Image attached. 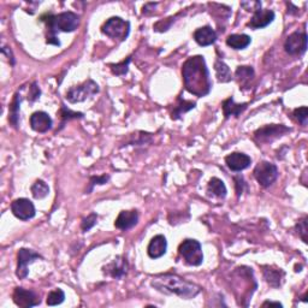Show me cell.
<instances>
[{"label": "cell", "mask_w": 308, "mask_h": 308, "mask_svg": "<svg viewBox=\"0 0 308 308\" xmlns=\"http://www.w3.org/2000/svg\"><path fill=\"white\" fill-rule=\"evenodd\" d=\"M182 75L184 87L190 94L203 98L211 92L212 81L203 56H194L187 59L182 67Z\"/></svg>", "instance_id": "1"}, {"label": "cell", "mask_w": 308, "mask_h": 308, "mask_svg": "<svg viewBox=\"0 0 308 308\" xmlns=\"http://www.w3.org/2000/svg\"><path fill=\"white\" fill-rule=\"evenodd\" d=\"M40 20L45 22L47 27L46 42L56 46L60 45V41L57 37L58 32L71 33L75 32L80 26V16L71 11L61 12L59 15L45 13L43 16H41Z\"/></svg>", "instance_id": "2"}, {"label": "cell", "mask_w": 308, "mask_h": 308, "mask_svg": "<svg viewBox=\"0 0 308 308\" xmlns=\"http://www.w3.org/2000/svg\"><path fill=\"white\" fill-rule=\"evenodd\" d=\"M152 285L159 292L166 294H174L186 300H190L201 292L196 284L188 282L176 275H162L152 280Z\"/></svg>", "instance_id": "3"}, {"label": "cell", "mask_w": 308, "mask_h": 308, "mask_svg": "<svg viewBox=\"0 0 308 308\" xmlns=\"http://www.w3.org/2000/svg\"><path fill=\"white\" fill-rule=\"evenodd\" d=\"M179 251L188 265L199 266L204 261L203 248H201L200 242L196 241V239H184L182 244L180 245Z\"/></svg>", "instance_id": "4"}, {"label": "cell", "mask_w": 308, "mask_h": 308, "mask_svg": "<svg viewBox=\"0 0 308 308\" xmlns=\"http://www.w3.org/2000/svg\"><path fill=\"white\" fill-rule=\"evenodd\" d=\"M101 32L111 39L124 41L129 36L130 23L121 17H111L104 23Z\"/></svg>", "instance_id": "5"}, {"label": "cell", "mask_w": 308, "mask_h": 308, "mask_svg": "<svg viewBox=\"0 0 308 308\" xmlns=\"http://www.w3.org/2000/svg\"><path fill=\"white\" fill-rule=\"evenodd\" d=\"M98 92L99 85L93 80H87L80 85L71 87L67 93V99L71 104H76V102L87 100L88 98L93 97Z\"/></svg>", "instance_id": "6"}, {"label": "cell", "mask_w": 308, "mask_h": 308, "mask_svg": "<svg viewBox=\"0 0 308 308\" xmlns=\"http://www.w3.org/2000/svg\"><path fill=\"white\" fill-rule=\"evenodd\" d=\"M254 177L258 183L263 188H268L275 183L278 177V169L275 164L270 162H261L255 166Z\"/></svg>", "instance_id": "7"}, {"label": "cell", "mask_w": 308, "mask_h": 308, "mask_svg": "<svg viewBox=\"0 0 308 308\" xmlns=\"http://www.w3.org/2000/svg\"><path fill=\"white\" fill-rule=\"evenodd\" d=\"M290 128L283 124H270L265 125L262 128H260L254 133L255 141L261 143L272 142L273 140L280 138V136L285 134V133L290 131Z\"/></svg>", "instance_id": "8"}, {"label": "cell", "mask_w": 308, "mask_h": 308, "mask_svg": "<svg viewBox=\"0 0 308 308\" xmlns=\"http://www.w3.org/2000/svg\"><path fill=\"white\" fill-rule=\"evenodd\" d=\"M284 49L292 56H300L307 50V34L304 32H295L287 37Z\"/></svg>", "instance_id": "9"}, {"label": "cell", "mask_w": 308, "mask_h": 308, "mask_svg": "<svg viewBox=\"0 0 308 308\" xmlns=\"http://www.w3.org/2000/svg\"><path fill=\"white\" fill-rule=\"evenodd\" d=\"M36 259H41V255L32 251V249H27V248L19 249L18 254H17L18 263H17V271H16V275L19 279L26 278V277L28 276V265L29 263H32L33 261H35Z\"/></svg>", "instance_id": "10"}, {"label": "cell", "mask_w": 308, "mask_h": 308, "mask_svg": "<svg viewBox=\"0 0 308 308\" xmlns=\"http://www.w3.org/2000/svg\"><path fill=\"white\" fill-rule=\"evenodd\" d=\"M11 211L15 217H17L20 221H29L35 215V207L34 204L29 199H16L11 204Z\"/></svg>", "instance_id": "11"}, {"label": "cell", "mask_w": 308, "mask_h": 308, "mask_svg": "<svg viewBox=\"0 0 308 308\" xmlns=\"http://www.w3.org/2000/svg\"><path fill=\"white\" fill-rule=\"evenodd\" d=\"M12 299L13 302H15L17 306L23 308L37 306V304H40L41 302L40 297L37 296L33 290H27L23 288H15L12 294Z\"/></svg>", "instance_id": "12"}, {"label": "cell", "mask_w": 308, "mask_h": 308, "mask_svg": "<svg viewBox=\"0 0 308 308\" xmlns=\"http://www.w3.org/2000/svg\"><path fill=\"white\" fill-rule=\"evenodd\" d=\"M52 118L43 111H36L30 116V126L37 133H46L52 129Z\"/></svg>", "instance_id": "13"}, {"label": "cell", "mask_w": 308, "mask_h": 308, "mask_svg": "<svg viewBox=\"0 0 308 308\" xmlns=\"http://www.w3.org/2000/svg\"><path fill=\"white\" fill-rule=\"evenodd\" d=\"M225 163L229 169L231 171H235V172H238V171H242L252 164V159L251 157L247 156L245 153H239V152H234L225 158Z\"/></svg>", "instance_id": "14"}, {"label": "cell", "mask_w": 308, "mask_h": 308, "mask_svg": "<svg viewBox=\"0 0 308 308\" xmlns=\"http://www.w3.org/2000/svg\"><path fill=\"white\" fill-rule=\"evenodd\" d=\"M273 19H275V12L272 10H259L253 15L247 26L252 29H261L272 23Z\"/></svg>", "instance_id": "15"}, {"label": "cell", "mask_w": 308, "mask_h": 308, "mask_svg": "<svg viewBox=\"0 0 308 308\" xmlns=\"http://www.w3.org/2000/svg\"><path fill=\"white\" fill-rule=\"evenodd\" d=\"M167 249V241L165 236L157 235L150 239L148 247H147V253H148L149 258L158 259L166 253Z\"/></svg>", "instance_id": "16"}, {"label": "cell", "mask_w": 308, "mask_h": 308, "mask_svg": "<svg viewBox=\"0 0 308 308\" xmlns=\"http://www.w3.org/2000/svg\"><path fill=\"white\" fill-rule=\"evenodd\" d=\"M139 221L138 211H122L116 219L115 225L116 228L121 229V230H128V229L135 227Z\"/></svg>", "instance_id": "17"}, {"label": "cell", "mask_w": 308, "mask_h": 308, "mask_svg": "<svg viewBox=\"0 0 308 308\" xmlns=\"http://www.w3.org/2000/svg\"><path fill=\"white\" fill-rule=\"evenodd\" d=\"M194 39L200 46H210L217 41V33L210 26L201 27L194 33Z\"/></svg>", "instance_id": "18"}, {"label": "cell", "mask_w": 308, "mask_h": 308, "mask_svg": "<svg viewBox=\"0 0 308 308\" xmlns=\"http://www.w3.org/2000/svg\"><path fill=\"white\" fill-rule=\"evenodd\" d=\"M105 272H107L109 276H112L114 278H122L123 276L126 275L128 272V261L124 258H116L111 263H108L107 266L104 269Z\"/></svg>", "instance_id": "19"}, {"label": "cell", "mask_w": 308, "mask_h": 308, "mask_svg": "<svg viewBox=\"0 0 308 308\" xmlns=\"http://www.w3.org/2000/svg\"><path fill=\"white\" fill-rule=\"evenodd\" d=\"M223 114L225 118H229L230 116H235V117H238L242 112L247 108V104H236L234 98H228L227 100L223 101Z\"/></svg>", "instance_id": "20"}, {"label": "cell", "mask_w": 308, "mask_h": 308, "mask_svg": "<svg viewBox=\"0 0 308 308\" xmlns=\"http://www.w3.org/2000/svg\"><path fill=\"white\" fill-rule=\"evenodd\" d=\"M251 36L246 34H232L227 39V45L234 50H245L246 47L251 45Z\"/></svg>", "instance_id": "21"}, {"label": "cell", "mask_w": 308, "mask_h": 308, "mask_svg": "<svg viewBox=\"0 0 308 308\" xmlns=\"http://www.w3.org/2000/svg\"><path fill=\"white\" fill-rule=\"evenodd\" d=\"M20 101H22V98H20V94H19V93H16V94H15V97H13V99H12L11 105H10L9 122L11 123V125L13 126V128H17V126H18Z\"/></svg>", "instance_id": "22"}, {"label": "cell", "mask_w": 308, "mask_h": 308, "mask_svg": "<svg viewBox=\"0 0 308 308\" xmlns=\"http://www.w3.org/2000/svg\"><path fill=\"white\" fill-rule=\"evenodd\" d=\"M207 190H208V193L213 194L214 196L222 197V199L227 196V193H228L227 187H225L223 181L217 179V177H213V179L208 182Z\"/></svg>", "instance_id": "23"}, {"label": "cell", "mask_w": 308, "mask_h": 308, "mask_svg": "<svg viewBox=\"0 0 308 308\" xmlns=\"http://www.w3.org/2000/svg\"><path fill=\"white\" fill-rule=\"evenodd\" d=\"M263 276H265L266 282L272 287H279L280 279L284 276L282 270H272L270 268H263Z\"/></svg>", "instance_id": "24"}, {"label": "cell", "mask_w": 308, "mask_h": 308, "mask_svg": "<svg viewBox=\"0 0 308 308\" xmlns=\"http://www.w3.org/2000/svg\"><path fill=\"white\" fill-rule=\"evenodd\" d=\"M195 105H196V104H195V102H193V101H188V100H183V99H180L179 104L174 106L172 115H171V118H172V119L181 118V116L186 114V112L195 108Z\"/></svg>", "instance_id": "25"}, {"label": "cell", "mask_w": 308, "mask_h": 308, "mask_svg": "<svg viewBox=\"0 0 308 308\" xmlns=\"http://www.w3.org/2000/svg\"><path fill=\"white\" fill-rule=\"evenodd\" d=\"M50 193V188L47 186V183L42 180H37L35 183L32 186V194L35 199H43Z\"/></svg>", "instance_id": "26"}, {"label": "cell", "mask_w": 308, "mask_h": 308, "mask_svg": "<svg viewBox=\"0 0 308 308\" xmlns=\"http://www.w3.org/2000/svg\"><path fill=\"white\" fill-rule=\"evenodd\" d=\"M215 73H217V77L219 82H229L231 81V71L229 69V67L224 61L217 60L214 64Z\"/></svg>", "instance_id": "27"}, {"label": "cell", "mask_w": 308, "mask_h": 308, "mask_svg": "<svg viewBox=\"0 0 308 308\" xmlns=\"http://www.w3.org/2000/svg\"><path fill=\"white\" fill-rule=\"evenodd\" d=\"M131 60V58L128 57L125 60H123L122 63L118 64H109V68H111V71L114 75H117V76H123L128 73L129 70V63Z\"/></svg>", "instance_id": "28"}, {"label": "cell", "mask_w": 308, "mask_h": 308, "mask_svg": "<svg viewBox=\"0 0 308 308\" xmlns=\"http://www.w3.org/2000/svg\"><path fill=\"white\" fill-rule=\"evenodd\" d=\"M65 299V294L61 289L52 290L49 295H47V304L49 306H57L60 304Z\"/></svg>", "instance_id": "29"}, {"label": "cell", "mask_w": 308, "mask_h": 308, "mask_svg": "<svg viewBox=\"0 0 308 308\" xmlns=\"http://www.w3.org/2000/svg\"><path fill=\"white\" fill-rule=\"evenodd\" d=\"M236 77L241 82H247L254 77V70L251 67H238L236 70Z\"/></svg>", "instance_id": "30"}, {"label": "cell", "mask_w": 308, "mask_h": 308, "mask_svg": "<svg viewBox=\"0 0 308 308\" xmlns=\"http://www.w3.org/2000/svg\"><path fill=\"white\" fill-rule=\"evenodd\" d=\"M97 222H98L97 213H91L90 215H87V218H84L83 221H82V224H81L82 230H83L84 232L90 231L91 229L93 228L95 224H97Z\"/></svg>", "instance_id": "31"}, {"label": "cell", "mask_w": 308, "mask_h": 308, "mask_svg": "<svg viewBox=\"0 0 308 308\" xmlns=\"http://www.w3.org/2000/svg\"><path fill=\"white\" fill-rule=\"evenodd\" d=\"M296 231L297 234H299V236L301 238H302V241L304 242V244H307L308 242V238H307V217H303L301 221H299V223L296 224Z\"/></svg>", "instance_id": "32"}, {"label": "cell", "mask_w": 308, "mask_h": 308, "mask_svg": "<svg viewBox=\"0 0 308 308\" xmlns=\"http://www.w3.org/2000/svg\"><path fill=\"white\" fill-rule=\"evenodd\" d=\"M294 116H295V118L301 123V124L306 125L307 119H308V108L306 107V106L295 108L294 109Z\"/></svg>", "instance_id": "33"}, {"label": "cell", "mask_w": 308, "mask_h": 308, "mask_svg": "<svg viewBox=\"0 0 308 308\" xmlns=\"http://www.w3.org/2000/svg\"><path fill=\"white\" fill-rule=\"evenodd\" d=\"M109 180V177L107 176V174H104V176H94V177H91V181H90V188H88L87 190V194H90L92 190H93L94 186H102V184L107 183V181Z\"/></svg>", "instance_id": "34"}, {"label": "cell", "mask_w": 308, "mask_h": 308, "mask_svg": "<svg viewBox=\"0 0 308 308\" xmlns=\"http://www.w3.org/2000/svg\"><path fill=\"white\" fill-rule=\"evenodd\" d=\"M241 6L247 11H252L255 13L259 10H261V2H255V0H251V2H242Z\"/></svg>", "instance_id": "35"}, {"label": "cell", "mask_w": 308, "mask_h": 308, "mask_svg": "<svg viewBox=\"0 0 308 308\" xmlns=\"http://www.w3.org/2000/svg\"><path fill=\"white\" fill-rule=\"evenodd\" d=\"M60 115H61V118H63L64 121H67V119L69 121V119H71V118H83V115L80 114V112H73L71 109L65 107V106L61 107Z\"/></svg>", "instance_id": "36"}, {"label": "cell", "mask_w": 308, "mask_h": 308, "mask_svg": "<svg viewBox=\"0 0 308 308\" xmlns=\"http://www.w3.org/2000/svg\"><path fill=\"white\" fill-rule=\"evenodd\" d=\"M41 94V91L40 88L37 87L36 82H34V83L32 84V87H30V93H29V100L30 101H35L36 99H39Z\"/></svg>", "instance_id": "37"}, {"label": "cell", "mask_w": 308, "mask_h": 308, "mask_svg": "<svg viewBox=\"0 0 308 308\" xmlns=\"http://www.w3.org/2000/svg\"><path fill=\"white\" fill-rule=\"evenodd\" d=\"M235 182H236V191H237V195L239 196V195L244 193V187H245L244 177L242 176L235 177Z\"/></svg>", "instance_id": "38"}, {"label": "cell", "mask_w": 308, "mask_h": 308, "mask_svg": "<svg viewBox=\"0 0 308 308\" xmlns=\"http://www.w3.org/2000/svg\"><path fill=\"white\" fill-rule=\"evenodd\" d=\"M2 52L9 57V59L11 60V65H15V58H13V54L11 52V50H10V47H3Z\"/></svg>", "instance_id": "39"}, {"label": "cell", "mask_w": 308, "mask_h": 308, "mask_svg": "<svg viewBox=\"0 0 308 308\" xmlns=\"http://www.w3.org/2000/svg\"><path fill=\"white\" fill-rule=\"evenodd\" d=\"M262 306H277V307H282V303L279 302H273V301H266V302L262 303Z\"/></svg>", "instance_id": "40"}]
</instances>
